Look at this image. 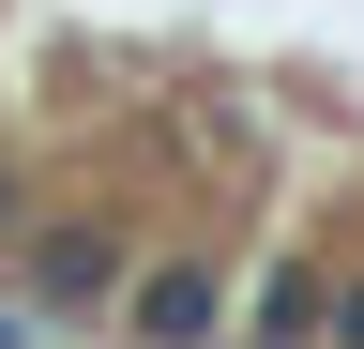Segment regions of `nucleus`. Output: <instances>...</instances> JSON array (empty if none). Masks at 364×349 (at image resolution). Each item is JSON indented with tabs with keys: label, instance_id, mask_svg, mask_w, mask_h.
Instances as JSON below:
<instances>
[{
	"label": "nucleus",
	"instance_id": "4",
	"mask_svg": "<svg viewBox=\"0 0 364 349\" xmlns=\"http://www.w3.org/2000/svg\"><path fill=\"white\" fill-rule=\"evenodd\" d=\"M318 349H364V274H334V319H318Z\"/></svg>",
	"mask_w": 364,
	"mask_h": 349
},
{
	"label": "nucleus",
	"instance_id": "5",
	"mask_svg": "<svg viewBox=\"0 0 364 349\" xmlns=\"http://www.w3.org/2000/svg\"><path fill=\"white\" fill-rule=\"evenodd\" d=\"M0 349H31V304H16V289H0Z\"/></svg>",
	"mask_w": 364,
	"mask_h": 349
},
{
	"label": "nucleus",
	"instance_id": "3",
	"mask_svg": "<svg viewBox=\"0 0 364 349\" xmlns=\"http://www.w3.org/2000/svg\"><path fill=\"white\" fill-rule=\"evenodd\" d=\"M318 319H334V258H273L243 304V349H318Z\"/></svg>",
	"mask_w": 364,
	"mask_h": 349
},
{
	"label": "nucleus",
	"instance_id": "1",
	"mask_svg": "<svg viewBox=\"0 0 364 349\" xmlns=\"http://www.w3.org/2000/svg\"><path fill=\"white\" fill-rule=\"evenodd\" d=\"M122 334H136V349H228V274H213V258L122 274Z\"/></svg>",
	"mask_w": 364,
	"mask_h": 349
},
{
	"label": "nucleus",
	"instance_id": "2",
	"mask_svg": "<svg viewBox=\"0 0 364 349\" xmlns=\"http://www.w3.org/2000/svg\"><path fill=\"white\" fill-rule=\"evenodd\" d=\"M31 304H122V228L31 213Z\"/></svg>",
	"mask_w": 364,
	"mask_h": 349
}]
</instances>
